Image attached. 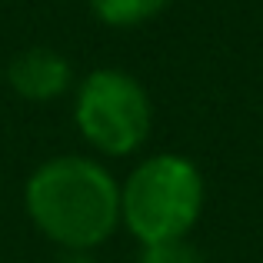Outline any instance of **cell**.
<instances>
[{
	"label": "cell",
	"mask_w": 263,
	"mask_h": 263,
	"mask_svg": "<svg viewBox=\"0 0 263 263\" xmlns=\"http://www.w3.org/2000/svg\"><path fill=\"white\" fill-rule=\"evenodd\" d=\"M206 180L183 154H154L120 183V227L140 247L186 240L203 217Z\"/></svg>",
	"instance_id": "2"
},
{
	"label": "cell",
	"mask_w": 263,
	"mask_h": 263,
	"mask_svg": "<svg viewBox=\"0 0 263 263\" xmlns=\"http://www.w3.org/2000/svg\"><path fill=\"white\" fill-rule=\"evenodd\" d=\"M7 84L17 97L33 103H47L64 97L73 84V67L53 47H30L17 53L7 67Z\"/></svg>",
	"instance_id": "4"
},
{
	"label": "cell",
	"mask_w": 263,
	"mask_h": 263,
	"mask_svg": "<svg viewBox=\"0 0 263 263\" xmlns=\"http://www.w3.org/2000/svg\"><path fill=\"white\" fill-rule=\"evenodd\" d=\"M140 263H203V260L186 240H170V243L140 247Z\"/></svg>",
	"instance_id": "6"
},
{
	"label": "cell",
	"mask_w": 263,
	"mask_h": 263,
	"mask_svg": "<svg viewBox=\"0 0 263 263\" xmlns=\"http://www.w3.org/2000/svg\"><path fill=\"white\" fill-rule=\"evenodd\" d=\"M87 7L103 27L130 30V27L150 24L154 17H160L170 7V0H87Z\"/></svg>",
	"instance_id": "5"
},
{
	"label": "cell",
	"mask_w": 263,
	"mask_h": 263,
	"mask_svg": "<svg viewBox=\"0 0 263 263\" xmlns=\"http://www.w3.org/2000/svg\"><path fill=\"white\" fill-rule=\"evenodd\" d=\"M60 263H93V257H90V253H64Z\"/></svg>",
	"instance_id": "7"
},
{
	"label": "cell",
	"mask_w": 263,
	"mask_h": 263,
	"mask_svg": "<svg viewBox=\"0 0 263 263\" xmlns=\"http://www.w3.org/2000/svg\"><path fill=\"white\" fill-rule=\"evenodd\" d=\"M73 123L100 157H130L154 130V100L127 70H90L73 93Z\"/></svg>",
	"instance_id": "3"
},
{
	"label": "cell",
	"mask_w": 263,
	"mask_h": 263,
	"mask_svg": "<svg viewBox=\"0 0 263 263\" xmlns=\"http://www.w3.org/2000/svg\"><path fill=\"white\" fill-rule=\"evenodd\" d=\"M24 206L64 253H90L120 227V183L93 157H50L27 177Z\"/></svg>",
	"instance_id": "1"
}]
</instances>
